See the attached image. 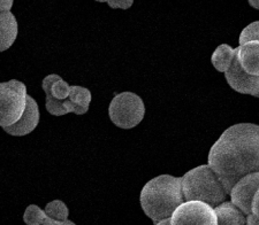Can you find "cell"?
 <instances>
[{
    "label": "cell",
    "instance_id": "cell-3",
    "mask_svg": "<svg viewBox=\"0 0 259 225\" xmlns=\"http://www.w3.org/2000/svg\"><path fill=\"white\" fill-rule=\"evenodd\" d=\"M182 191L185 200H200L215 207L225 201L229 194L210 164H203L182 176Z\"/></svg>",
    "mask_w": 259,
    "mask_h": 225
},
{
    "label": "cell",
    "instance_id": "cell-4",
    "mask_svg": "<svg viewBox=\"0 0 259 225\" xmlns=\"http://www.w3.org/2000/svg\"><path fill=\"white\" fill-rule=\"evenodd\" d=\"M27 87L22 82L12 80L0 84V127L18 122L27 108Z\"/></svg>",
    "mask_w": 259,
    "mask_h": 225
},
{
    "label": "cell",
    "instance_id": "cell-19",
    "mask_svg": "<svg viewBox=\"0 0 259 225\" xmlns=\"http://www.w3.org/2000/svg\"><path fill=\"white\" fill-rule=\"evenodd\" d=\"M253 40L259 41V21L250 23L249 26H246L243 30H242L239 43L240 45H242V44L248 43V41H253Z\"/></svg>",
    "mask_w": 259,
    "mask_h": 225
},
{
    "label": "cell",
    "instance_id": "cell-6",
    "mask_svg": "<svg viewBox=\"0 0 259 225\" xmlns=\"http://www.w3.org/2000/svg\"><path fill=\"white\" fill-rule=\"evenodd\" d=\"M173 225H218L214 207L200 200H185L172 215Z\"/></svg>",
    "mask_w": 259,
    "mask_h": 225
},
{
    "label": "cell",
    "instance_id": "cell-5",
    "mask_svg": "<svg viewBox=\"0 0 259 225\" xmlns=\"http://www.w3.org/2000/svg\"><path fill=\"white\" fill-rule=\"evenodd\" d=\"M108 115L113 124L120 129H133L139 126L145 115V106L140 95L122 92L112 99Z\"/></svg>",
    "mask_w": 259,
    "mask_h": 225
},
{
    "label": "cell",
    "instance_id": "cell-15",
    "mask_svg": "<svg viewBox=\"0 0 259 225\" xmlns=\"http://www.w3.org/2000/svg\"><path fill=\"white\" fill-rule=\"evenodd\" d=\"M24 223L28 225H68L66 222L57 220L47 214V211L41 210L38 206L30 205L27 207L23 215Z\"/></svg>",
    "mask_w": 259,
    "mask_h": 225
},
{
    "label": "cell",
    "instance_id": "cell-16",
    "mask_svg": "<svg viewBox=\"0 0 259 225\" xmlns=\"http://www.w3.org/2000/svg\"><path fill=\"white\" fill-rule=\"evenodd\" d=\"M45 107H47L50 114H52L54 116H64L66 114H69V112L81 115L80 108H78L76 103H74L69 98L65 100H59L52 97V95H47Z\"/></svg>",
    "mask_w": 259,
    "mask_h": 225
},
{
    "label": "cell",
    "instance_id": "cell-25",
    "mask_svg": "<svg viewBox=\"0 0 259 225\" xmlns=\"http://www.w3.org/2000/svg\"><path fill=\"white\" fill-rule=\"evenodd\" d=\"M95 2H98V3H107V0H95Z\"/></svg>",
    "mask_w": 259,
    "mask_h": 225
},
{
    "label": "cell",
    "instance_id": "cell-13",
    "mask_svg": "<svg viewBox=\"0 0 259 225\" xmlns=\"http://www.w3.org/2000/svg\"><path fill=\"white\" fill-rule=\"evenodd\" d=\"M41 87H43L45 94L52 95V97L59 100L68 99L70 93V85L67 84L66 81L56 74L49 75L45 77Z\"/></svg>",
    "mask_w": 259,
    "mask_h": 225
},
{
    "label": "cell",
    "instance_id": "cell-18",
    "mask_svg": "<svg viewBox=\"0 0 259 225\" xmlns=\"http://www.w3.org/2000/svg\"><path fill=\"white\" fill-rule=\"evenodd\" d=\"M45 211L49 216L57 220H61V222H66L68 225H74L75 223L68 219L69 210L66 203L61 200H53V201L49 202L47 207H45Z\"/></svg>",
    "mask_w": 259,
    "mask_h": 225
},
{
    "label": "cell",
    "instance_id": "cell-12",
    "mask_svg": "<svg viewBox=\"0 0 259 225\" xmlns=\"http://www.w3.org/2000/svg\"><path fill=\"white\" fill-rule=\"evenodd\" d=\"M218 225L246 224V215L233 201H223L214 207Z\"/></svg>",
    "mask_w": 259,
    "mask_h": 225
},
{
    "label": "cell",
    "instance_id": "cell-2",
    "mask_svg": "<svg viewBox=\"0 0 259 225\" xmlns=\"http://www.w3.org/2000/svg\"><path fill=\"white\" fill-rule=\"evenodd\" d=\"M185 201L182 177L161 175L146 183L141 191L140 202L145 215L153 222L170 217Z\"/></svg>",
    "mask_w": 259,
    "mask_h": 225
},
{
    "label": "cell",
    "instance_id": "cell-20",
    "mask_svg": "<svg viewBox=\"0 0 259 225\" xmlns=\"http://www.w3.org/2000/svg\"><path fill=\"white\" fill-rule=\"evenodd\" d=\"M108 6L111 8H121V10H128L134 4V0H107Z\"/></svg>",
    "mask_w": 259,
    "mask_h": 225
},
{
    "label": "cell",
    "instance_id": "cell-9",
    "mask_svg": "<svg viewBox=\"0 0 259 225\" xmlns=\"http://www.w3.org/2000/svg\"><path fill=\"white\" fill-rule=\"evenodd\" d=\"M39 108L37 105L36 100L30 95H28L27 108L24 110L23 115L21 116L18 122L12 124L10 127L3 128L8 135L14 137H23L32 132L37 128L39 123Z\"/></svg>",
    "mask_w": 259,
    "mask_h": 225
},
{
    "label": "cell",
    "instance_id": "cell-26",
    "mask_svg": "<svg viewBox=\"0 0 259 225\" xmlns=\"http://www.w3.org/2000/svg\"><path fill=\"white\" fill-rule=\"evenodd\" d=\"M256 98H259V93L256 95Z\"/></svg>",
    "mask_w": 259,
    "mask_h": 225
},
{
    "label": "cell",
    "instance_id": "cell-8",
    "mask_svg": "<svg viewBox=\"0 0 259 225\" xmlns=\"http://www.w3.org/2000/svg\"><path fill=\"white\" fill-rule=\"evenodd\" d=\"M226 81L236 92L242 94H250L256 97L259 93V76L249 74L242 68L239 60L235 55L234 61L226 73H225Z\"/></svg>",
    "mask_w": 259,
    "mask_h": 225
},
{
    "label": "cell",
    "instance_id": "cell-24",
    "mask_svg": "<svg viewBox=\"0 0 259 225\" xmlns=\"http://www.w3.org/2000/svg\"><path fill=\"white\" fill-rule=\"evenodd\" d=\"M249 5L256 8V10H259V0H248Z\"/></svg>",
    "mask_w": 259,
    "mask_h": 225
},
{
    "label": "cell",
    "instance_id": "cell-21",
    "mask_svg": "<svg viewBox=\"0 0 259 225\" xmlns=\"http://www.w3.org/2000/svg\"><path fill=\"white\" fill-rule=\"evenodd\" d=\"M252 212H253L254 215L258 216V217H259V187H258L256 194H254V197H253Z\"/></svg>",
    "mask_w": 259,
    "mask_h": 225
},
{
    "label": "cell",
    "instance_id": "cell-22",
    "mask_svg": "<svg viewBox=\"0 0 259 225\" xmlns=\"http://www.w3.org/2000/svg\"><path fill=\"white\" fill-rule=\"evenodd\" d=\"M14 0H2V4H0V10L2 12L10 11L12 6H13Z\"/></svg>",
    "mask_w": 259,
    "mask_h": 225
},
{
    "label": "cell",
    "instance_id": "cell-11",
    "mask_svg": "<svg viewBox=\"0 0 259 225\" xmlns=\"http://www.w3.org/2000/svg\"><path fill=\"white\" fill-rule=\"evenodd\" d=\"M18 21L10 11L0 14V51H7L18 37Z\"/></svg>",
    "mask_w": 259,
    "mask_h": 225
},
{
    "label": "cell",
    "instance_id": "cell-14",
    "mask_svg": "<svg viewBox=\"0 0 259 225\" xmlns=\"http://www.w3.org/2000/svg\"><path fill=\"white\" fill-rule=\"evenodd\" d=\"M236 55V48H233L227 44H223L215 48L213 52L211 62L214 68L219 73H226L231 68L234 61V58Z\"/></svg>",
    "mask_w": 259,
    "mask_h": 225
},
{
    "label": "cell",
    "instance_id": "cell-1",
    "mask_svg": "<svg viewBox=\"0 0 259 225\" xmlns=\"http://www.w3.org/2000/svg\"><path fill=\"white\" fill-rule=\"evenodd\" d=\"M207 163L231 193L242 177L259 172V126L240 123L229 127L213 144Z\"/></svg>",
    "mask_w": 259,
    "mask_h": 225
},
{
    "label": "cell",
    "instance_id": "cell-17",
    "mask_svg": "<svg viewBox=\"0 0 259 225\" xmlns=\"http://www.w3.org/2000/svg\"><path fill=\"white\" fill-rule=\"evenodd\" d=\"M68 98L72 100L74 103H76L78 108H80L81 115L85 114V112L89 110V106L91 102V92L87 89V87L77 85L70 86V93Z\"/></svg>",
    "mask_w": 259,
    "mask_h": 225
},
{
    "label": "cell",
    "instance_id": "cell-10",
    "mask_svg": "<svg viewBox=\"0 0 259 225\" xmlns=\"http://www.w3.org/2000/svg\"><path fill=\"white\" fill-rule=\"evenodd\" d=\"M236 58L245 72L259 76V41H248L236 47Z\"/></svg>",
    "mask_w": 259,
    "mask_h": 225
},
{
    "label": "cell",
    "instance_id": "cell-23",
    "mask_svg": "<svg viewBox=\"0 0 259 225\" xmlns=\"http://www.w3.org/2000/svg\"><path fill=\"white\" fill-rule=\"evenodd\" d=\"M153 223L157 225H173L172 224V216H170V217L159 219V220H157V222H153Z\"/></svg>",
    "mask_w": 259,
    "mask_h": 225
},
{
    "label": "cell",
    "instance_id": "cell-7",
    "mask_svg": "<svg viewBox=\"0 0 259 225\" xmlns=\"http://www.w3.org/2000/svg\"><path fill=\"white\" fill-rule=\"evenodd\" d=\"M259 187V172L242 177L231 191V199L245 215L252 212V201Z\"/></svg>",
    "mask_w": 259,
    "mask_h": 225
}]
</instances>
